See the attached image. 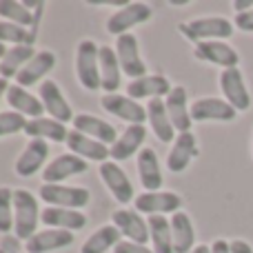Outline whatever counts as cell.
<instances>
[{
	"label": "cell",
	"instance_id": "6da1fadb",
	"mask_svg": "<svg viewBox=\"0 0 253 253\" xmlns=\"http://www.w3.org/2000/svg\"><path fill=\"white\" fill-rule=\"evenodd\" d=\"M40 220L38 200L27 189L13 191V231L18 240H31L36 236V227Z\"/></svg>",
	"mask_w": 253,
	"mask_h": 253
},
{
	"label": "cell",
	"instance_id": "7a4b0ae2",
	"mask_svg": "<svg viewBox=\"0 0 253 253\" xmlns=\"http://www.w3.org/2000/svg\"><path fill=\"white\" fill-rule=\"evenodd\" d=\"M184 38L193 42H207V40H227L233 36V22L222 16H209V18H196L191 22H182L178 27Z\"/></svg>",
	"mask_w": 253,
	"mask_h": 253
},
{
	"label": "cell",
	"instance_id": "3957f363",
	"mask_svg": "<svg viewBox=\"0 0 253 253\" xmlns=\"http://www.w3.org/2000/svg\"><path fill=\"white\" fill-rule=\"evenodd\" d=\"M76 76L89 91L102 89L100 84V47L93 40H83L76 51Z\"/></svg>",
	"mask_w": 253,
	"mask_h": 253
},
{
	"label": "cell",
	"instance_id": "277c9868",
	"mask_svg": "<svg viewBox=\"0 0 253 253\" xmlns=\"http://www.w3.org/2000/svg\"><path fill=\"white\" fill-rule=\"evenodd\" d=\"M89 198L91 193L84 187H67V184H42L40 187V200L47 202L49 207L80 211L83 207H87Z\"/></svg>",
	"mask_w": 253,
	"mask_h": 253
},
{
	"label": "cell",
	"instance_id": "5b68a950",
	"mask_svg": "<svg viewBox=\"0 0 253 253\" xmlns=\"http://www.w3.org/2000/svg\"><path fill=\"white\" fill-rule=\"evenodd\" d=\"M220 89H222V96L229 105L236 111H249L251 109V93L247 89L245 76L238 67L233 69H222L220 74Z\"/></svg>",
	"mask_w": 253,
	"mask_h": 253
},
{
	"label": "cell",
	"instance_id": "8992f818",
	"mask_svg": "<svg viewBox=\"0 0 253 253\" xmlns=\"http://www.w3.org/2000/svg\"><path fill=\"white\" fill-rule=\"evenodd\" d=\"M151 7L144 2H129L126 7L118 9V11H114L109 16V20H107V31L109 34H114L116 38L118 36H125L129 34V29H133V27L142 25V22H147L149 18H151Z\"/></svg>",
	"mask_w": 253,
	"mask_h": 253
},
{
	"label": "cell",
	"instance_id": "52a82bcc",
	"mask_svg": "<svg viewBox=\"0 0 253 253\" xmlns=\"http://www.w3.org/2000/svg\"><path fill=\"white\" fill-rule=\"evenodd\" d=\"M116 53H118L120 69H123L125 76H129L131 80H138L147 76V65L140 58L138 38L133 34H125L116 38Z\"/></svg>",
	"mask_w": 253,
	"mask_h": 253
},
{
	"label": "cell",
	"instance_id": "ba28073f",
	"mask_svg": "<svg viewBox=\"0 0 253 253\" xmlns=\"http://www.w3.org/2000/svg\"><path fill=\"white\" fill-rule=\"evenodd\" d=\"M138 213L149 215H165V213H178L182 207V198L173 191H144L133 200Z\"/></svg>",
	"mask_w": 253,
	"mask_h": 253
},
{
	"label": "cell",
	"instance_id": "9c48e42d",
	"mask_svg": "<svg viewBox=\"0 0 253 253\" xmlns=\"http://www.w3.org/2000/svg\"><path fill=\"white\" fill-rule=\"evenodd\" d=\"M105 111L120 120H126L129 125H144L147 123V109L140 102H135L129 96H120V93H105L100 100Z\"/></svg>",
	"mask_w": 253,
	"mask_h": 253
},
{
	"label": "cell",
	"instance_id": "30bf717a",
	"mask_svg": "<svg viewBox=\"0 0 253 253\" xmlns=\"http://www.w3.org/2000/svg\"><path fill=\"white\" fill-rule=\"evenodd\" d=\"M98 171H100V180L107 184V189L111 191V196H114L120 205H129L131 200H135L133 198V184H131V180L126 178L125 171L120 169L118 162L107 160V162H102Z\"/></svg>",
	"mask_w": 253,
	"mask_h": 253
},
{
	"label": "cell",
	"instance_id": "8fae6325",
	"mask_svg": "<svg viewBox=\"0 0 253 253\" xmlns=\"http://www.w3.org/2000/svg\"><path fill=\"white\" fill-rule=\"evenodd\" d=\"M196 58L209 65H218L222 69H233L240 62V56L233 47H229L224 40H207V42L196 44Z\"/></svg>",
	"mask_w": 253,
	"mask_h": 253
},
{
	"label": "cell",
	"instance_id": "7c38bea8",
	"mask_svg": "<svg viewBox=\"0 0 253 253\" xmlns=\"http://www.w3.org/2000/svg\"><path fill=\"white\" fill-rule=\"evenodd\" d=\"M236 116H238V111L227 100H220V98H200V100H196L191 105L193 123H207V120L231 123V120H236Z\"/></svg>",
	"mask_w": 253,
	"mask_h": 253
},
{
	"label": "cell",
	"instance_id": "4fadbf2b",
	"mask_svg": "<svg viewBox=\"0 0 253 253\" xmlns=\"http://www.w3.org/2000/svg\"><path fill=\"white\" fill-rule=\"evenodd\" d=\"M87 171V160L74 156V153H62L56 160H51L42 171L44 184H62L71 175H80Z\"/></svg>",
	"mask_w": 253,
	"mask_h": 253
},
{
	"label": "cell",
	"instance_id": "5bb4252c",
	"mask_svg": "<svg viewBox=\"0 0 253 253\" xmlns=\"http://www.w3.org/2000/svg\"><path fill=\"white\" fill-rule=\"evenodd\" d=\"M111 220H114V227L118 229V231L123 233L129 242L144 245V242L151 240L147 220L140 218L138 211H133V209H118V211H114Z\"/></svg>",
	"mask_w": 253,
	"mask_h": 253
},
{
	"label": "cell",
	"instance_id": "9a60e30c",
	"mask_svg": "<svg viewBox=\"0 0 253 253\" xmlns=\"http://www.w3.org/2000/svg\"><path fill=\"white\" fill-rule=\"evenodd\" d=\"M38 98L42 100L44 111H47L53 120H58V123H62V125L69 123V120L74 123L76 116L71 114L69 102H67V98L62 96V91H60V87H58L53 80H44V83L40 84Z\"/></svg>",
	"mask_w": 253,
	"mask_h": 253
},
{
	"label": "cell",
	"instance_id": "2e32d148",
	"mask_svg": "<svg viewBox=\"0 0 253 253\" xmlns=\"http://www.w3.org/2000/svg\"><path fill=\"white\" fill-rule=\"evenodd\" d=\"M67 147L74 156L83 158V160H93V162H107V158H111V151L107 149V144L98 142V140L89 138V135H83L80 131L71 129L69 135H67Z\"/></svg>",
	"mask_w": 253,
	"mask_h": 253
},
{
	"label": "cell",
	"instance_id": "e0dca14e",
	"mask_svg": "<svg viewBox=\"0 0 253 253\" xmlns=\"http://www.w3.org/2000/svg\"><path fill=\"white\" fill-rule=\"evenodd\" d=\"M167 107V114H169V120L173 125V129L178 133H187L191 131V109H189V102H187V89L184 87H173L171 93L167 96L165 100Z\"/></svg>",
	"mask_w": 253,
	"mask_h": 253
},
{
	"label": "cell",
	"instance_id": "ac0fdd59",
	"mask_svg": "<svg viewBox=\"0 0 253 253\" xmlns=\"http://www.w3.org/2000/svg\"><path fill=\"white\" fill-rule=\"evenodd\" d=\"M198 153V144H196V135L191 131L187 133H178L173 140V147L167 153V169L173 173H182L189 167V162L196 158Z\"/></svg>",
	"mask_w": 253,
	"mask_h": 253
},
{
	"label": "cell",
	"instance_id": "d6986e66",
	"mask_svg": "<svg viewBox=\"0 0 253 253\" xmlns=\"http://www.w3.org/2000/svg\"><path fill=\"white\" fill-rule=\"evenodd\" d=\"M49 158V144L47 140H29L27 147L22 149L20 158L16 160V173L22 178H31L36 171L44 167Z\"/></svg>",
	"mask_w": 253,
	"mask_h": 253
},
{
	"label": "cell",
	"instance_id": "ffe728a7",
	"mask_svg": "<svg viewBox=\"0 0 253 253\" xmlns=\"http://www.w3.org/2000/svg\"><path fill=\"white\" fill-rule=\"evenodd\" d=\"M56 67V53L53 51H38L29 62L25 65V69L16 76V84L20 87H31V84L44 83V76Z\"/></svg>",
	"mask_w": 253,
	"mask_h": 253
},
{
	"label": "cell",
	"instance_id": "44dd1931",
	"mask_svg": "<svg viewBox=\"0 0 253 253\" xmlns=\"http://www.w3.org/2000/svg\"><path fill=\"white\" fill-rule=\"evenodd\" d=\"M74 242V233L65 231V229H44L38 231L31 240L25 242L27 253H49V251H58L65 249Z\"/></svg>",
	"mask_w": 253,
	"mask_h": 253
},
{
	"label": "cell",
	"instance_id": "7402d4cb",
	"mask_svg": "<svg viewBox=\"0 0 253 253\" xmlns=\"http://www.w3.org/2000/svg\"><path fill=\"white\" fill-rule=\"evenodd\" d=\"M171 83L165 78V76H144V78L138 80H131L126 84V96L133 98L135 102L142 100V98H162V96H169L171 93Z\"/></svg>",
	"mask_w": 253,
	"mask_h": 253
},
{
	"label": "cell",
	"instance_id": "603a6c76",
	"mask_svg": "<svg viewBox=\"0 0 253 253\" xmlns=\"http://www.w3.org/2000/svg\"><path fill=\"white\" fill-rule=\"evenodd\" d=\"M144 138H147V129H144V125H129L123 131V135L109 147L114 162L129 160L133 153H140V147H142Z\"/></svg>",
	"mask_w": 253,
	"mask_h": 253
},
{
	"label": "cell",
	"instance_id": "cb8c5ba5",
	"mask_svg": "<svg viewBox=\"0 0 253 253\" xmlns=\"http://www.w3.org/2000/svg\"><path fill=\"white\" fill-rule=\"evenodd\" d=\"M74 129L80 131L83 135H89V138L98 140L102 144H114L118 140V131H116L114 125L105 123L102 118H96L91 114H80L74 118Z\"/></svg>",
	"mask_w": 253,
	"mask_h": 253
},
{
	"label": "cell",
	"instance_id": "d4e9b609",
	"mask_svg": "<svg viewBox=\"0 0 253 253\" xmlns=\"http://www.w3.org/2000/svg\"><path fill=\"white\" fill-rule=\"evenodd\" d=\"M42 224H47L49 229H65V231H78L87 224V215L83 211L76 209H60V207H47L40 213Z\"/></svg>",
	"mask_w": 253,
	"mask_h": 253
},
{
	"label": "cell",
	"instance_id": "484cf974",
	"mask_svg": "<svg viewBox=\"0 0 253 253\" xmlns=\"http://www.w3.org/2000/svg\"><path fill=\"white\" fill-rule=\"evenodd\" d=\"M7 102H9V107H11V111H16V114H20V116H29L31 120L42 118V114H44L42 100L36 98L31 91H27L25 87H20V84H11V87H9Z\"/></svg>",
	"mask_w": 253,
	"mask_h": 253
},
{
	"label": "cell",
	"instance_id": "4316f807",
	"mask_svg": "<svg viewBox=\"0 0 253 253\" xmlns=\"http://www.w3.org/2000/svg\"><path fill=\"white\" fill-rule=\"evenodd\" d=\"M138 175L140 182L147 191H158L162 187V171H160V162L153 149L144 147L138 153Z\"/></svg>",
	"mask_w": 253,
	"mask_h": 253
},
{
	"label": "cell",
	"instance_id": "83f0119b",
	"mask_svg": "<svg viewBox=\"0 0 253 253\" xmlns=\"http://www.w3.org/2000/svg\"><path fill=\"white\" fill-rule=\"evenodd\" d=\"M171 236H173V253H189L196 249V229L184 211L171 215Z\"/></svg>",
	"mask_w": 253,
	"mask_h": 253
},
{
	"label": "cell",
	"instance_id": "f1b7e54d",
	"mask_svg": "<svg viewBox=\"0 0 253 253\" xmlns=\"http://www.w3.org/2000/svg\"><path fill=\"white\" fill-rule=\"evenodd\" d=\"M25 133L31 140H49V142H67V126L53 118H36V120H27Z\"/></svg>",
	"mask_w": 253,
	"mask_h": 253
},
{
	"label": "cell",
	"instance_id": "f546056e",
	"mask_svg": "<svg viewBox=\"0 0 253 253\" xmlns=\"http://www.w3.org/2000/svg\"><path fill=\"white\" fill-rule=\"evenodd\" d=\"M120 62L114 47H100V84L107 93H116L120 89Z\"/></svg>",
	"mask_w": 253,
	"mask_h": 253
},
{
	"label": "cell",
	"instance_id": "4dcf8cb0",
	"mask_svg": "<svg viewBox=\"0 0 253 253\" xmlns=\"http://www.w3.org/2000/svg\"><path fill=\"white\" fill-rule=\"evenodd\" d=\"M147 120L151 125V131L158 135L160 142H171L173 140V125L169 120V114H167V107H165V100L160 98H153L149 100L147 105Z\"/></svg>",
	"mask_w": 253,
	"mask_h": 253
},
{
	"label": "cell",
	"instance_id": "1f68e13d",
	"mask_svg": "<svg viewBox=\"0 0 253 253\" xmlns=\"http://www.w3.org/2000/svg\"><path fill=\"white\" fill-rule=\"evenodd\" d=\"M149 236H151L153 253H173V236H171V220L165 215H149Z\"/></svg>",
	"mask_w": 253,
	"mask_h": 253
},
{
	"label": "cell",
	"instance_id": "d6a6232c",
	"mask_svg": "<svg viewBox=\"0 0 253 253\" xmlns=\"http://www.w3.org/2000/svg\"><path fill=\"white\" fill-rule=\"evenodd\" d=\"M34 56L36 53H34L31 44H18V47L7 49V56L0 60V78L9 80V78H13V76H18Z\"/></svg>",
	"mask_w": 253,
	"mask_h": 253
},
{
	"label": "cell",
	"instance_id": "836d02e7",
	"mask_svg": "<svg viewBox=\"0 0 253 253\" xmlns=\"http://www.w3.org/2000/svg\"><path fill=\"white\" fill-rule=\"evenodd\" d=\"M120 236H123V233H120L114 224L100 227L98 231H93L91 236L87 238V242H84L83 247H80V253H107L120 242Z\"/></svg>",
	"mask_w": 253,
	"mask_h": 253
},
{
	"label": "cell",
	"instance_id": "e575fe53",
	"mask_svg": "<svg viewBox=\"0 0 253 253\" xmlns=\"http://www.w3.org/2000/svg\"><path fill=\"white\" fill-rule=\"evenodd\" d=\"M0 16L7 22H13L18 27H29L34 22L31 11L25 7V2H18V0H0Z\"/></svg>",
	"mask_w": 253,
	"mask_h": 253
},
{
	"label": "cell",
	"instance_id": "d590c367",
	"mask_svg": "<svg viewBox=\"0 0 253 253\" xmlns=\"http://www.w3.org/2000/svg\"><path fill=\"white\" fill-rule=\"evenodd\" d=\"M31 36L29 31L25 29V27H18L13 25V22H7L2 20L0 22V42H11L13 47H18V44H31Z\"/></svg>",
	"mask_w": 253,
	"mask_h": 253
},
{
	"label": "cell",
	"instance_id": "8d00e7d4",
	"mask_svg": "<svg viewBox=\"0 0 253 253\" xmlns=\"http://www.w3.org/2000/svg\"><path fill=\"white\" fill-rule=\"evenodd\" d=\"M13 191L9 187H0V233L13 231Z\"/></svg>",
	"mask_w": 253,
	"mask_h": 253
},
{
	"label": "cell",
	"instance_id": "74e56055",
	"mask_svg": "<svg viewBox=\"0 0 253 253\" xmlns=\"http://www.w3.org/2000/svg\"><path fill=\"white\" fill-rule=\"evenodd\" d=\"M27 126V118L16 111H2L0 114V138L4 135H13L18 131H25Z\"/></svg>",
	"mask_w": 253,
	"mask_h": 253
},
{
	"label": "cell",
	"instance_id": "f35d334b",
	"mask_svg": "<svg viewBox=\"0 0 253 253\" xmlns=\"http://www.w3.org/2000/svg\"><path fill=\"white\" fill-rule=\"evenodd\" d=\"M114 253H153V249H149L144 245H135V242H129V240H120L114 247Z\"/></svg>",
	"mask_w": 253,
	"mask_h": 253
},
{
	"label": "cell",
	"instance_id": "ab89813d",
	"mask_svg": "<svg viewBox=\"0 0 253 253\" xmlns=\"http://www.w3.org/2000/svg\"><path fill=\"white\" fill-rule=\"evenodd\" d=\"M233 25L240 31H247V34H253V9L245 13H236V22Z\"/></svg>",
	"mask_w": 253,
	"mask_h": 253
},
{
	"label": "cell",
	"instance_id": "60d3db41",
	"mask_svg": "<svg viewBox=\"0 0 253 253\" xmlns=\"http://www.w3.org/2000/svg\"><path fill=\"white\" fill-rule=\"evenodd\" d=\"M231 253H253V247L247 240H231Z\"/></svg>",
	"mask_w": 253,
	"mask_h": 253
},
{
	"label": "cell",
	"instance_id": "b9f144b4",
	"mask_svg": "<svg viewBox=\"0 0 253 253\" xmlns=\"http://www.w3.org/2000/svg\"><path fill=\"white\" fill-rule=\"evenodd\" d=\"M211 253H231V242L215 240L213 245H211Z\"/></svg>",
	"mask_w": 253,
	"mask_h": 253
},
{
	"label": "cell",
	"instance_id": "7bdbcfd3",
	"mask_svg": "<svg viewBox=\"0 0 253 253\" xmlns=\"http://www.w3.org/2000/svg\"><path fill=\"white\" fill-rule=\"evenodd\" d=\"M233 9H236L238 13L251 11V9H253V0H236V2H233Z\"/></svg>",
	"mask_w": 253,
	"mask_h": 253
},
{
	"label": "cell",
	"instance_id": "ee69618b",
	"mask_svg": "<svg viewBox=\"0 0 253 253\" xmlns=\"http://www.w3.org/2000/svg\"><path fill=\"white\" fill-rule=\"evenodd\" d=\"M9 87H11V84H9V83H7V80H4V78H0V102H2V98L7 96Z\"/></svg>",
	"mask_w": 253,
	"mask_h": 253
},
{
	"label": "cell",
	"instance_id": "f6af8a7d",
	"mask_svg": "<svg viewBox=\"0 0 253 253\" xmlns=\"http://www.w3.org/2000/svg\"><path fill=\"white\" fill-rule=\"evenodd\" d=\"M189 253H211V247H207V245H198L193 251H189Z\"/></svg>",
	"mask_w": 253,
	"mask_h": 253
},
{
	"label": "cell",
	"instance_id": "bcb514c9",
	"mask_svg": "<svg viewBox=\"0 0 253 253\" xmlns=\"http://www.w3.org/2000/svg\"><path fill=\"white\" fill-rule=\"evenodd\" d=\"M4 56H7V47H4V44L2 42H0V60H2V58Z\"/></svg>",
	"mask_w": 253,
	"mask_h": 253
},
{
	"label": "cell",
	"instance_id": "7dc6e473",
	"mask_svg": "<svg viewBox=\"0 0 253 253\" xmlns=\"http://www.w3.org/2000/svg\"><path fill=\"white\" fill-rule=\"evenodd\" d=\"M0 253H7V251H4V249H0Z\"/></svg>",
	"mask_w": 253,
	"mask_h": 253
}]
</instances>
